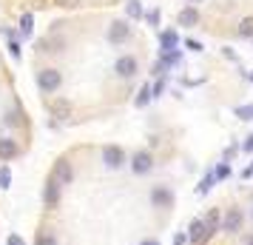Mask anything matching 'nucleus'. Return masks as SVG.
<instances>
[{
	"label": "nucleus",
	"mask_w": 253,
	"mask_h": 245,
	"mask_svg": "<svg viewBox=\"0 0 253 245\" xmlns=\"http://www.w3.org/2000/svg\"><path fill=\"white\" fill-rule=\"evenodd\" d=\"M188 243V234H176V237H173V245H185Z\"/></svg>",
	"instance_id": "obj_27"
},
{
	"label": "nucleus",
	"mask_w": 253,
	"mask_h": 245,
	"mask_svg": "<svg viewBox=\"0 0 253 245\" xmlns=\"http://www.w3.org/2000/svg\"><path fill=\"white\" fill-rule=\"evenodd\" d=\"M6 245H26V240L20 234H9V237H6Z\"/></svg>",
	"instance_id": "obj_25"
},
{
	"label": "nucleus",
	"mask_w": 253,
	"mask_h": 245,
	"mask_svg": "<svg viewBox=\"0 0 253 245\" xmlns=\"http://www.w3.org/2000/svg\"><path fill=\"white\" fill-rule=\"evenodd\" d=\"M173 191H171V186H154L151 188V205L154 208H162V211H168V208H173Z\"/></svg>",
	"instance_id": "obj_2"
},
{
	"label": "nucleus",
	"mask_w": 253,
	"mask_h": 245,
	"mask_svg": "<svg viewBox=\"0 0 253 245\" xmlns=\"http://www.w3.org/2000/svg\"><path fill=\"white\" fill-rule=\"evenodd\" d=\"M139 245H160V240H154V237H145V240H139Z\"/></svg>",
	"instance_id": "obj_29"
},
{
	"label": "nucleus",
	"mask_w": 253,
	"mask_h": 245,
	"mask_svg": "<svg viewBox=\"0 0 253 245\" xmlns=\"http://www.w3.org/2000/svg\"><path fill=\"white\" fill-rule=\"evenodd\" d=\"M35 245H57V234L51 228H40L35 237Z\"/></svg>",
	"instance_id": "obj_15"
},
{
	"label": "nucleus",
	"mask_w": 253,
	"mask_h": 245,
	"mask_svg": "<svg viewBox=\"0 0 253 245\" xmlns=\"http://www.w3.org/2000/svg\"><path fill=\"white\" fill-rule=\"evenodd\" d=\"M239 35L242 37H253V17H245L239 23Z\"/></svg>",
	"instance_id": "obj_20"
},
{
	"label": "nucleus",
	"mask_w": 253,
	"mask_h": 245,
	"mask_svg": "<svg viewBox=\"0 0 253 245\" xmlns=\"http://www.w3.org/2000/svg\"><path fill=\"white\" fill-rule=\"evenodd\" d=\"M213 186H216V177H213V171H208V174L199 180V186H196V194L202 197V194H208V191H211Z\"/></svg>",
	"instance_id": "obj_16"
},
{
	"label": "nucleus",
	"mask_w": 253,
	"mask_h": 245,
	"mask_svg": "<svg viewBox=\"0 0 253 245\" xmlns=\"http://www.w3.org/2000/svg\"><path fill=\"white\" fill-rule=\"evenodd\" d=\"M202 222H205V228H208L211 234H216V231H219V225H222V214H219L216 208H211V211H208V217H205Z\"/></svg>",
	"instance_id": "obj_14"
},
{
	"label": "nucleus",
	"mask_w": 253,
	"mask_h": 245,
	"mask_svg": "<svg viewBox=\"0 0 253 245\" xmlns=\"http://www.w3.org/2000/svg\"><path fill=\"white\" fill-rule=\"evenodd\" d=\"M151 100V86H142V89H139V94H137V100H134V103L139 105V108H142V105L148 103Z\"/></svg>",
	"instance_id": "obj_22"
},
{
	"label": "nucleus",
	"mask_w": 253,
	"mask_h": 245,
	"mask_svg": "<svg viewBox=\"0 0 253 245\" xmlns=\"http://www.w3.org/2000/svg\"><path fill=\"white\" fill-rule=\"evenodd\" d=\"M151 168H154V157H151V151H137L134 157H131V171L134 174H148Z\"/></svg>",
	"instance_id": "obj_8"
},
{
	"label": "nucleus",
	"mask_w": 253,
	"mask_h": 245,
	"mask_svg": "<svg viewBox=\"0 0 253 245\" xmlns=\"http://www.w3.org/2000/svg\"><path fill=\"white\" fill-rule=\"evenodd\" d=\"M60 83H63V77H60L57 69H43L40 74H37V86H40V92H46V94L57 92Z\"/></svg>",
	"instance_id": "obj_5"
},
{
	"label": "nucleus",
	"mask_w": 253,
	"mask_h": 245,
	"mask_svg": "<svg viewBox=\"0 0 253 245\" xmlns=\"http://www.w3.org/2000/svg\"><path fill=\"white\" fill-rule=\"evenodd\" d=\"M137 57H120L117 60V66H114V71L120 74V77H134L137 74Z\"/></svg>",
	"instance_id": "obj_10"
},
{
	"label": "nucleus",
	"mask_w": 253,
	"mask_h": 245,
	"mask_svg": "<svg viewBox=\"0 0 253 245\" xmlns=\"http://www.w3.org/2000/svg\"><path fill=\"white\" fill-rule=\"evenodd\" d=\"M185 234H188V245H208V240L213 237V234L205 228V222L199 220V217L188 225V231H185Z\"/></svg>",
	"instance_id": "obj_4"
},
{
	"label": "nucleus",
	"mask_w": 253,
	"mask_h": 245,
	"mask_svg": "<svg viewBox=\"0 0 253 245\" xmlns=\"http://www.w3.org/2000/svg\"><path fill=\"white\" fill-rule=\"evenodd\" d=\"M126 12H128V17H142V6H139V0H131L126 6Z\"/></svg>",
	"instance_id": "obj_24"
},
{
	"label": "nucleus",
	"mask_w": 253,
	"mask_h": 245,
	"mask_svg": "<svg viewBox=\"0 0 253 245\" xmlns=\"http://www.w3.org/2000/svg\"><path fill=\"white\" fill-rule=\"evenodd\" d=\"M196 20H199V14L194 9H182L179 12V26H196Z\"/></svg>",
	"instance_id": "obj_17"
},
{
	"label": "nucleus",
	"mask_w": 253,
	"mask_h": 245,
	"mask_svg": "<svg viewBox=\"0 0 253 245\" xmlns=\"http://www.w3.org/2000/svg\"><path fill=\"white\" fill-rule=\"evenodd\" d=\"M213 177H216V183H219V180H228V177H230V163H219L216 171H213Z\"/></svg>",
	"instance_id": "obj_21"
},
{
	"label": "nucleus",
	"mask_w": 253,
	"mask_h": 245,
	"mask_svg": "<svg viewBox=\"0 0 253 245\" xmlns=\"http://www.w3.org/2000/svg\"><path fill=\"white\" fill-rule=\"evenodd\" d=\"M242 151H248V154H253V134L245 140V146H242Z\"/></svg>",
	"instance_id": "obj_26"
},
{
	"label": "nucleus",
	"mask_w": 253,
	"mask_h": 245,
	"mask_svg": "<svg viewBox=\"0 0 253 245\" xmlns=\"http://www.w3.org/2000/svg\"><path fill=\"white\" fill-rule=\"evenodd\" d=\"M242 177H245V180H251V177H253V163L248 165V168H245V171H242Z\"/></svg>",
	"instance_id": "obj_30"
},
{
	"label": "nucleus",
	"mask_w": 253,
	"mask_h": 245,
	"mask_svg": "<svg viewBox=\"0 0 253 245\" xmlns=\"http://www.w3.org/2000/svg\"><path fill=\"white\" fill-rule=\"evenodd\" d=\"M242 225H245V214H242L239 208H228V211H225V217H222L219 231H225V234H239Z\"/></svg>",
	"instance_id": "obj_3"
},
{
	"label": "nucleus",
	"mask_w": 253,
	"mask_h": 245,
	"mask_svg": "<svg viewBox=\"0 0 253 245\" xmlns=\"http://www.w3.org/2000/svg\"><path fill=\"white\" fill-rule=\"evenodd\" d=\"M48 180H54L60 188H66V186H71V183H74V165H71L69 157H60L57 163H54V168H51Z\"/></svg>",
	"instance_id": "obj_1"
},
{
	"label": "nucleus",
	"mask_w": 253,
	"mask_h": 245,
	"mask_svg": "<svg viewBox=\"0 0 253 245\" xmlns=\"http://www.w3.org/2000/svg\"><path fill=\"white\" fill-rule=\"evenodd\" d=\"M46 108H48V114L54 117V120H69L71 117V103L66 100V97H54V100H48Z\"/></svg>",
	"instance_id": "obj_7"
},
{
	"label": "nucleus",
	"mask_w": 253,
	"mask_h": 245,
	"mask_svg": "<svg viewBox=\"0 0 253 245\" xmlns=\"http://www.w3.org/2000/svg\"><path fill=\"white\" fill-rule=\"evenodd\" d=\"M57 3H60V6H66V9H74L80 0H57Z\"/></svg>",
	"instance_id": "obj_28"
},
{
	"label": "nucleus",
	"mask_w": 253,
	"mask_h": 245,
	"mask_svg": "<svg viewBox=\"0 0 253 245\" xmlns=\"http://www.w3.org/2000/svg\"><path fill=\"white\" fill-rule=\"evenodd\" d=\"M9 49H12V57H20V46H17V43H12Z\"/></svg>",
	"instance_id": "obj_32"
},
{
	"label": "nucleus",
	"mask_w": 253,
	"mask_h": 245,
	"mask_svg": "<svg viewBox=\"0 0 253 245\" xmlns=\"http://www.w3.org/2000/svg\"><path fill=\"white\" fill-rule=\"evenodd\" d=\"M191 3H199V0H191Z\"/></svg>",
	"instance_id": "obj_34"
},
{
	"label": "nucleus",
	"mask_w": 253,
	"mask_h": 245,
	"mask_svg": "<svg viewBox=\"0 0 253 245\" xmlns=\"http://www.w3.org/2000/svg\"><path fill=\"white\" fill-rule=\"evenodd\" d=\"M20 154V146L14 140H9V137H3L0 140V163H9V160H14Z\"/></svg>",
	"instance_id": "obj_11"
},
{
	"label": "nucleus",
	"mask_w": 253,
	"mask_h": 245,
	"mask_svg": "<svg viewBox=\"0 0 253 245\" xmlns=\"http://www.w3.org/2000/svg\"><path fill=\"white\" fill-rule=\"evenodd\" d=\"M188 49H194V51H202V46H199L196 40H188Z\"/></svg>",
	"instance_id": "obj_31"
},
{
	"label": "nucleus",
	"mask_w": 253,
	"mask_h": 245,
	"mask_svg": "<svg viewBox=\"0 0 253 245\" xmlns=\"http://www.w3.org/2000/svg\"><path fill=\"white\" fill-rule=\"evenodd\" d=\"M43 199H46L48 208H57L60 205V186L54 180H46V188H43Z\"/></svg>",
	"instance_id": "obj_12"
},
{
	"label": "nucleus",
	"mask_w": 253,
	"mask_h": 245,
	"mask_svg": "<svg viewBox=\"0 0 253 245\" xmlns=\"http://www.w3.org/2000/svg\"><path fill=\"white\" fill-rule=\"evenodd\" d=\"M9 186H12V168L9 165H0V188L6 191Z\"/></svg>",
	"instance_id": "obj_18"
},
{
	"label": "nucleus",
	"mask_w": 253,
	"mask_h": 245,
	"mask_svg": "<svg viewBox=\"0 0 253 245\" xmlns=\"http://www.w3.org/2000/svg\"><path fill=\"white\" fill-rule=\"evenodd\" d=\"M248 245H253V237H251V240H248Z\"/></svg>",
	"instance_id": "obj_33"
},
{
	"label": "nucleus",
	"mask_w": 253,
	"mask_h": 245,
	"mask_svg": "<svg viewBox=\"0 0 253 245\" xmlns=\"http://www.w3.org/2000/svg\"><path fill=\"white\" fill-rule=\"evenodd\" d=\"M32 23H35V17H32V14H23V17H20V32H23L26 37L32 35Z\"/></svg>",
	"instance_id": "obj_23"
},
{
	"label": "nucleus",
	"mask_w": 253,
	"mask_h": 245,
	"mask_svg": "<svg viewBox=\"0 0 253 245\" xmlns=\"http://www.w3.org/2000/svg\"><path fill=\"white\" fill-rule=\"evenodd\" d=\"M160 46H162V51H176V46H179V37H176V32H162L160 35Z\"/></svg>",
	"instance_id": "obj_13"
},
{
	"label": "nucleus",
	"mask_w": 253,
	"mask_h": 245,
	"mask_svg": "<svg viewBox=\"0 0 253 245\" xmlns=\"http://www.w3.org/2000/svg\"><path fill=\"white\" fill-rule=\"evenodd\" d=\"M251 217H253V211H251Z\"/></svg>",
	"instance_id": "obj_35"
},
{
	"label": "nucleus",
	"mask_w": 253,
	"mask_h": 245,
	"mask_svg": "<svg viewBox=\"0 0 253 245\" xmlns=\"http://www.w3.org/2000/svg\"><path fill=\"white\" fill-rule=\"evenodd\" d=\"M128 32H131V29H128L126 20H114V23H111V29H108V40H111V43H126Z\"/></svg>",
	"instance_id": "obj_9"
},
{
	"label": "nucleus",
	"mask_w": 253,
	"mask_h": 245,
	"mask_svg": "<svg viewBox=\"0 0 253 245\" xmlns=\"http://www.w3.org/2000/svg\"><path fill=\"white\" fill-rule=\"evenodd\" d=\"M233 114L239 117V120H253V103L251 105H236V111Z\"/></svg>",
	"instance_id": "obj_19"
},
{
	"label": "nucleus",
	"mask_w": 253,
	"mask_h": 245,
	"mask_svg": "<svg viewBox=\"0 0 253 245\" xmlns=\"http://www.w3.org/2000/svg\"><path fill=\"white\" fill-rule=\"evenodd\" d=\"M103 163H105V168H123L126 165V151L120 148V146H105L103 148Z\"/></svg>",
	"instance_id": "obj_6"
}]
</instances>
